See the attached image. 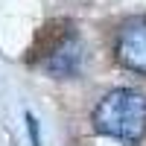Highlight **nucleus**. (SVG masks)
Here are the masks:
<instances>
[{
  "instance_id": "4",
  "label": "nucleus",
  "mask_w": 146,
  "mask_h": 146,
  "mask_svg": "<svg viewBox=\"0 0 146 146\" xmlns=\"http://www.w3.org/2000/svg\"><path fill=\"white\" fill-rule=\"evenodd\" d=\"M27 129H29V140L32 146H41V135H38V120H35L32 111H27Z\"/></svg>"
},
{
  "instance_id": "1",
  "label": "nucleus",
  "mask_w": 146,
  "mask_h": 146,
  "mask_svg": "<svg viewBox=\"0 0 146 146\" xmlns=\"http://www.w3.org/2000/svg\"><path fill=\"white\" fill-rule=\"evenodd\" d=\"M91 123L96 135L137 146L146 135V96L135 88H114L96 102Z\"/></svg>"
},
{
  "instance_id": "2",
  "label": "nucleus",
  "mask_w": 146,
  "mask_h": 146,
  "mask_svg": "<svg viewBox=\"0 0 146 146\" xmlns=\"http://www.w3.org/2000/svg\"><path fill=\"white\" fill-rule=\"evenodd\" d=\"M114 58L126 70L146 76V15L126 18L114 35Z\"/></svg>"
},
{
  "instance_id": "3",
  "label": "nucleus",
  "mask_w": 146,
  "mask_h": 146,
  "mask_svg": "<svg viewBox=\"0 0 146 146\" xmlns=\"http://www.w3.org/2000/svg\"><path fill=\"white\" fill-rule=\"evenodd\" d=\"M41 64H44V70L50 73V76H56V79L76 76L79 67H82V44H79V38L70 32L58 47H53V50L44 56Z\"/></svg>"
}]
</instances>
